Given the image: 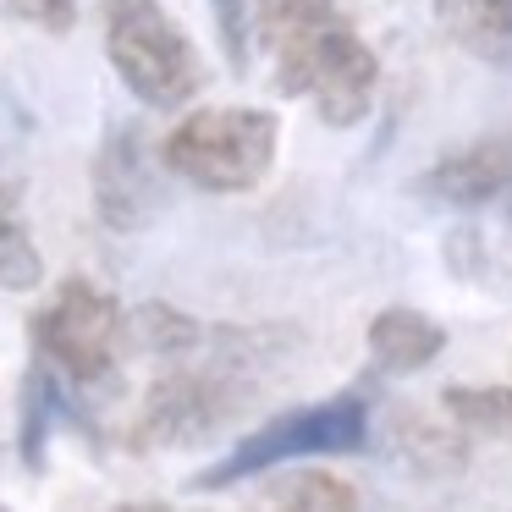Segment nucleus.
<instances>
[{
	"label": "nucleus",
	"mask_w": 512,
	"mask_h": 512,
	"mask_svg": "<svg viewBox=\"0 0 512 512\" xmlns=\"http://www.w3.org/2000/svg\"><path fill=\"white\" fill-rule=\"evenodd\" d=\"M413 193L446 210H479V204H496L512 193V133L479 138L468 149L441 155L424 177H413Z\"/></svg>",
	"instance_id": "8"
},
{
	"label": "nucleus",
	"mask_w": 512,
	"mask_h": 512,
	"mask_svg": "<svg viewBox=\"0 0 512 512\" xmlns=\"http://www.w3.org/2000/svg\"><path fill=\"white\" fill-rule=\"evenodd\" d=\"M369 441V413L358 397H331L320 408H298V413H281V419L259 424L254 435L232 446L215 468H204L193 479V490H226L237 479L259 474V468H276L292 463V457H336V452H358Z\"/></svg>",
	"instance_id": "5"
},
{
	"label": "nucleus",
	"mask_w": 512,
	"mask_h": 512,
	"mask_svg": "<svg viewBox=\"0 0 512 512\" xmlns=\"http://www.w3.org/2000/svg\"><path fill=\"white\" fill-rule=\"evenodd\" d=\"M441 347H446V331L419 309H380L375 320H369V353H375V364L391 369V375L424 369L430 358H441Z\"/></svg>",
	"instance_id": "10"
},
{
	"label": "nucleus",
	"mask_w": 512,
	"mask_h": 512,
	"mask_svg": "<svg viewBox=\"0 0 512 512\" xmlns=\"http://www.w3.org/2000/svg\"><path fill=\"white\" fill-rule=\"evenodd\" d=\"M6 12L28 28H45V34H67L78 23V0H6Z\"/></svg>",
	"instance_id": "16"
},
{
	"label": "nucleus",
	"mask_w": 512,
	"mask_h": 512,
	"mask_svg": "<svg viewBox=\"0 0 512 512\" xmlns=\"http://www.w3.org/2000/svg\"><path fill=\"white\" fill-rule=\"evenodd\" d=\"M17 199H23V188L17 182H0V232L17 226Z\"/></svg>",
	"instance_id": "18"
},
{
	"label": "nucleus",
	"mask_w": 512,
	"mask_h": 512,
	"mask_svg": "<svg viewBox=\"0 0 512 512\" xmlns=\"http://www.w3.org/2000/svg\"><path fill=\"white\" fill-rule=\"evenodd\" d=\"M127 331L138 336L144 353H188V347L204 342V325L188 320L182 309H171V303H144V309L127 320Z\"/></svg>",
	"instance_id": "12"
},
{
	"label": "nucleus",
	"mask_w": 512,
	"mask_h": 512,
	"mask_svg": "<svg viewBox=\"0 0 512 512\" xmlns=\"http://www.w3.org/2000/svg\"><path fill=\"white\" fill-rule=\"evenodd\" d=\"M45 281V259H39L34 237L23 232V221L0 232V292H34Z\"/></svg>",
	"instance_id": "15"
},
{
	"label": "nucleus",
	"mask_w": 512,
	"mask_h": 512,
	"mask_svg": "<svg viewBox=\"0 0 512 512\" xmlns=\"http://www.w3.org/2000/svg\"><path fill=\"white\" fill-rule=\"evenodd\" d=\"M243 408V391L232 386V375H193L177 369L149 391L144 413L133 424V446H199L204 435H215L232 413Z\"/></svg>",
	"instance_id": "6"
},
{
	"label": "nucleus",
	"mask_w": 512,
	"mask_h": 512,
	"mask_svg": "<svg viewBox=\"0 0 512 512\" xmlns=\"http://www.w3.org/2000/svg\"><path fill=\"white\" fill-rule=\"evenodd\" d=\"M160 171H166V160L149 155L133 127H116L100 144V160H94V215H100V226L144 232L160 215V204H166Z\"/></svg>",
	"instance_id": "7"
},
{
	"label": "nucleus",
	"mask_w": 512,
	"mask_h": 512,
	"mask_svg": "<svg viewBox=\"0 0 512 512\" xmlns=\"http://www.w3.org/2000/svg\"><path fill=\"white\" fill-rule=\"evenodd\" d=\"M28 336H34V353L61 380H72V386H105L116 358H122V342L133 331H127V314L116 309L111 292H100L89 276H72L34 314Z\"/></svg>",
	"instance_id": "4"
},
{
	"label": "nucleus",
	"mask_w": 512,
	"mask_h": 512,
	"mask_svg": "<svg viewBox=\"0 0 512 512\" xmlns=\"http://www.w3.org/2000/svg\"><path fill=\"white\" fill-rule=\"evenodd\" d=\"M215 28L232 67H248V0H215Z\"/></svg>",
	"instance_id": "17"
},
{
	"label": "nucleus",
	"mask_w": 512,
	"mask_h": 512,
	"mask_svg": "<svg viewBox=\"0 0 512 512\" xmlns=\"http://www.w3.org/2000/svg\"><path fill=\"white\" fill-rule=\"evenodd\" d=\"M435 23L457 50L512 67V0H435Z\"/></svg>",
	"instance_id": "9"
},
{
	"label": "nucleus",
	"mask_w": 512,
	"mask_h": 512,
	"mask_svg": "<svg viewBox=\"0 0 512 512\" xmlns=\"http://www.w3.org/2000/svg\"><path fill=\"white\" fill-rule=\"evenodd\" d=\"M270 501H276V507H292V512H353L358 490L347 485V479H336V474L309 468V474H298V479L270 485Z\"/></svg>",
	"instance_id": "13"
},
{
	"label": "nucleus",
	"mask_w": 512,
	"mask_h": 512,
	"mask_svg": "<svg viewBox=\"0 0 512 512\" xmlns=\"http://www.w3.org/2000/svg\"><path fill=\"white\" fill-rule=\"evenodd\" d=\"M265 45L276 50V94L314 100L325 127H358L380 89V56L353 34L336 0H265Z\"/></svg>",
	"instance_id": "1"
},
{
	"label": "nucleus",
	"mask_w": 512,
	"mask_h": 512,
	"mask_svg": "<svg viewBox=\"0 0 512 512\" xmlns=\"http://www.w3.org/2000/svg\"><path fill=\"white\" fill-rule=\"evenodd\" d=\"M441 408H446V419H457L468 435L512 446V386H446Z\"/></svg>",
	"instance_id": "11"
},
{
	"label": "nucleus",
	"mask_w": 512,
	"mask_h": 512,
	"mask_svg": "<svg viewBox=\"0 0 512 512\" xmlns=\"http://www.w3.org/2000/svg\"><path fill=\"white\" fill-rule=\"evenodd\" d=\"M100 23H105V56H111L116 78L127 83V94L138 105L177 111L199 94L204 61L160 0H105Z\"/></svg>",
	"instance_id": "3"
},
{
	"label": "nucleus",
	"mask_w": 512,
	"mask_h": 512,
	"mask_svg": "<svg viewBox=\"0 0 512 512\" xmlns=\"http://www.w3.org/2000/svg\"><path fill=\"white\" fill-rule=\"evenodd\" d=\"M463 424H430V430H424L419 424V413H402V446H408V457L419 468H435V474H441V468H457L463 463Z\"/></svg>",
	"instance_id": "14"
},
{
	"label": "nucleus",
	"mask_w": 512,
	"mask_h": 512,
	"mask_svg": "<svg viewBox=\"0 0 512 512\" xmlns=\"http://www.w3.org/2000/svg\"><path fill=\"white\" fill-rule=\"evenodd\" d=\"M281 122L254 105H210L193 111L160 138V160L171 177L193 182L204 193H248L276 166Z\"/></svg>",
	"instance_id": "2"
}]
</instances>
